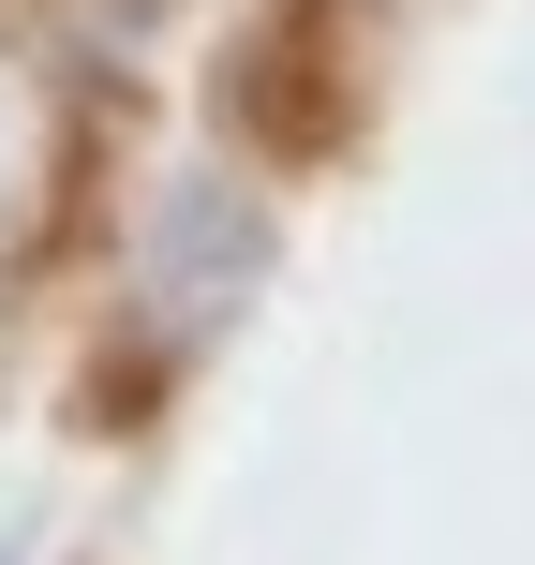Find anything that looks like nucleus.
Listing matches in <instances>:
<instances>
[{
	"mask_svg": "<svg viewBox=\"0 0 535 565\" xmlns=\"http://www.w3.org/2000/svg\"><path fill=\"white\" fill-rule=\"evenodd\" d=\"M0 179H15V105H0Z\"/></svg>",
	"mask_w": 535,
	"mask_h": 565,
	"instance_id": "f257e3e1",
	"label": "nucleus"
}]
</instances>
